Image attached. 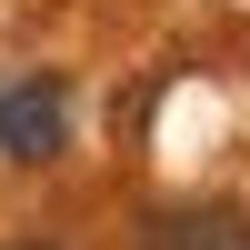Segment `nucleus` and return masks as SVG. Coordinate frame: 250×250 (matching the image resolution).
Listing matches in <instances>:
<instances>
[{
	"mask_svg": "<svg viewBox=\"0 0 250 250\" xmlns=\"http://www.w3.org/2000/svg\"><path fill=\"white\" fill-rule=\"evenodd\" d=\"M20 250H40V240H20Z\"/></svg>",
	"mask_w": 250,
	"mask_h": 250,
	"instance_id": "obj_3",
	"label": "nucleus"
},
{
	"mask_svg": "<svg viewBox=\"0 0 250 250\" xmlns=\"http://www.w3.org/2000/svg\"><path fill=\"white\" fill-rule=\"evenodd\" d=\"M70 150V80L60 70H20L10 90H0V160H20V170H40V160Z\"/></svg>",
	"mask_w": 250,
	"mask_h": 250,
	"instance_id": "obj_1",
	"label": "nucleus"
},
{
	"mask_svg": "<svg viewBox=\"0 0 250 250\" xmlns=\"http://www.w3.org/2000/svg\"><path fill=\"white\" fill-rule=\"evenodd\" d=\"M150 250H250V220L240 210H160Z\"/></svg>",
	"mask_w": 250,
	"mask_h": 250,
	"instance_id": "obj_2",
	"label": "nucleus"
}]
</instances>
